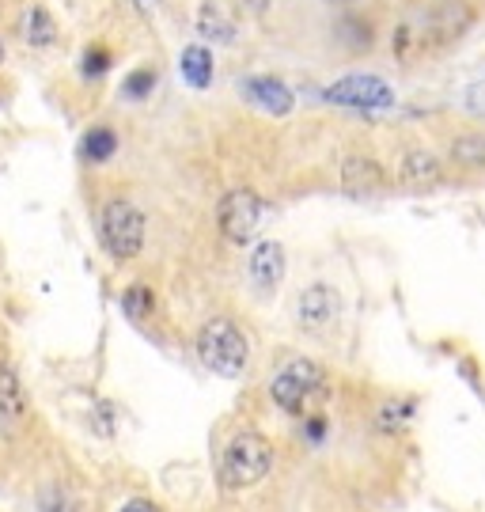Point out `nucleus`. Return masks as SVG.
I'll use <instances>...</instances> for the list:
<instances>
[{
	"label": "nucleus",
	"instance_id": "393cba45",
	"mask_svg": "<svg viewBox=\"0 0 485 512\" xmlns=\"http://www.w3.org/2000/svg\"><path fill=\"white\" fill-rule=\"evenodd\" d=\"M133 4H137V8H141V16H152V12H156V4H160V0H133Z\"/></svg>",
	"mask_w": 485,
	"mask_h": 512
},
{
	"label": "nucleus",
	"instance_id": "4468645a",
	"mask_svg": "<svg viewBox=\"0 0 485 512\" xmlns=\"http://www.w3.org/2000/svg\"><path fill=\"white\" fill-rule=\"evenodd\" d=\"M19 31H23V38H27L31 46L46 50V46H54L57 23H54V16L42 8V4H35V8H27V16H23V23H19Z\"/></svg>",
	"mask_w": 485,
	"mask_h": 512
},
{
	"label": "nucleus",
	"instance_id": "dca6fc26",
	"mask_svg": "<svg viewBox=\"0 0 485 512\" xmlns=\"http://www.w3.org/2000/svg\"><path fill=\"white\" fill-rule=\"evenodd\" d=\"M80 152H84V160H91V164L110 160V156L118 152V137H114V129H107V126L91 129L88 137H84V145H80Z\"/></svg>",
	"mask_w": 485,
	"mask_h": 512
},
{
	"label": "nucleus",
	"instance_id": "5701e85b",
	"mask_svg": "<svg viewBox=\"0 0 485 512\" xmlns=\"http://www.w3.org/2000/svg\"><path fill=\"white\" fill-rule=\"evenodd\" d=\"M118 512H163L160 505H152V501H144V497H137V501H126Z\"/></svg>",
	"mask_w": 485,
	"mask_h": 512
},
{
	"label": "nucleus",
	"instance_id": "f03ea898",
	"mask_svg": "<svg viewBox=\"0 0 485 512\" xmlns=\"http://www.w3.org/2000/svg\"><path fill=\"white\" fill-rule=\"evenodd\" d=\"M273 467V444L262 433H239V437L224 448V459H220V482L228 490H243V486H254L270 475Z\"/></svg>",
	"mask_w": 485,
	"mask_h": 512
},
{
	"label": "nucleus",
	"instance_id": "9d476101",
	"mask_svg": "<svg viewBox=\"0 0 485 512\" xmlns=\"http://www.w3.org/2000/svg\"><path fill=\"white\" fill-rule=\"evenodd\" d=\"M342 186L349 198H372L383 186V167L372 156H349L342 164Z\"/></svg>",
	"mask_w": 485,
	"mask_h": 512
},
{
	"label": "nucleus",
	"instance_id": "0eeeda50",
	"mask_svg": "<svg viewBox=\"0 0 485 512\" xmlns=\"http://www.w3.org/2000/svg\"><path fill=\"white\" fill-rule=\"evenodd\" d=\"M243 95L251 99L258 110H266V114H277V118H285L288 110H292V92H288L285 80H277V76H251V80H243Z\"/></svg>",
	"mask_w": 485,
	"mask_h": 512
},
{
	"label": "nucleus",
	"instance_id": "4be33fe9",
	"mask_svg": "<svg viewBox=\"0 0 485 512\" xmlns=\"http://www.w3.org/2000/svg\"><path fill=\"white\" fill-rule=\"evenodd\" d=\"M467 110L474 118H485V80H478V84L467 88Z\"/></svg>",
	"mask_w": 485,
	"mask_h": 512
},
{
	"label": "nucleus",
	"instance_id": "2eb2a0df",
	"mask_svg": "<svg viewBox=\"0 0 485 512\" xmlns=\"http://www.w3.org/2000/svg\"><path fill=\"white\" fill-rule=\"evenodd\" d=\"M198 31H201V38H209V42H232V38H235V19L228 16L220 4H201Z\"/></svg>",
	"mask_w": 485,
	"mask_h": 512
},
{
	"label": "nucleus",
	"instance_id": "9b49d317",
	"mask_svg": "<svg viewBox=\"0 0 485 512\" xmlns=\"http://www.w3.org/2000/svg\"><path fill=\"white\" fill-rule=\"evenodd\" d=\"M179 73L190 88L205 92V88L213 84V54H209L205 46H186L179 57Z\"/></svg>",
	"mask_w": 485,
	"mask_h": 512
},
{
	"label": "nucleus",
	"instance_id": "39448f33",
	"mask_svg": "<svg viewBox=\"0 0 485 512\" xmlns=\"http://www.w3.org/2000/svg\"><path fill=\"white\" fill-rule=\"evenodd\" d=\"M326 99L338 103V107H353V110H387L395 107V88L387 80H379V76L349 73L326 88Z\"/></svg>",
	"mask_w": 485,
	"mask_h": 512
},
{
	"label": "nucleus",
	"instance_id": "6ab92c4d",
	"mask_svg": "<svg viewBox=\"0 0 485 512\" xmlns=\"http://www.w3.org/2000/svg\"><path fill=\"white\" fill-rule=\"evenodd\" d=\"M455 160L459 164H470V167H482L485 164V137H463V141H455Z\"/></svg>",
	"mask_w": 485,
	"mask_h": 512
},
{
	"label": "nucleus",
	"instance_id": "b1692460",
	"mask_svg": "<svg viewBox=\"0 0 485 512\" xmlns=\"http://www.w3.org/2000/svg\"><path fill=\"white\" fill-rule=\"evenodd\" d=\"M323 433H326V421L323 418H311V421H307V437H311V440H323Z\"/></svg>",
	"mask_w": 485,
	"mask_h": 512
},
{
	"label": "nucleus",
	"instance_id": "20e7f679",
	"mask_svg": "<svg viewBox=\"0 0 485 512\" xmlns=\"http://www.w3.org/2000/svg\"><path fill=\"white\" fill-rule=\"evenodd\" d=\"M99 228H103V243H107V251L114 258L141 255V247H144V217H141V209H137L133 202H122V198L107 202V209H103V220H99Z\"/></svg>",
	"mask_w": 485,
	"mask_h": 512
},
{
	"label": "nucleus",
	"instance_id": "1a4fd4ad",
	"mask_svg": "<svg viewBox=\"0 0 485 512\" xmlns=\"http://www.w3.org/2000/svg\"><path fill=\"white\" fill-rule=\"evenodd\" d=\"M251 277L258 289H277L285 281V247L277 239H262L251 251Z\"/></svg>",
	"mask_w": 485,
	"mask_h": 512
},
{
	"label": "nucleus",
	"instance_id": "6e6552de",
	"mask_svg": "<svg viewBox=\"0 0 485 512\" xmlns=\"http://www.w3.org/2000/svg\"><path fill=\"white\" fill-rule=\"evenodd\" d=\"M334 315H338V293H334L330 285H311V289H304L300 300H296V319H300V327H307V330L326 327Z\"/></svg>",
	"mask_w": 485,
	"mask_h": 512
},
{
	"label": "nucleus",
	"instance_id": "7ed1b4c3",
	"mask_svg": "<svg viewBox=\"0 0 485 512\" xmlns=\"http://www.w3.org/2000/svg\"><path fill=\"white\" fill-rule=\"evenodd\" d=\"M326 387V372L315 361H292V365H285L277 376H273L270 384V395L273 403L281 406L285 414H304V406L319 395Z\"/></svg>",
	"mask_w": 485,
	"mask_h": 512
},
{
	"label": "nucleus",
	"instance_id": "423d86ee",
	"mask_svg": "<svg viewBox=\"0 0 485 512\" xmlns=\"http://www.w3.org/2000/svg\"><path fill=\"white\" fill-rule=\"evenodd\" d=\"M262 217H266V202L254 190H232V194L220 198V209H216L220 232L232 243H251Z\"/></svg>",
	"mask_w": 485,
	"mask_h": 512
},
{
	"label": "nucleus",
	"instance_id": "f3484780",
	"mask_svg": "<svg viewBox=\"0 0 485 512\" xmlns=\"http://www.w3.org/2000/svg\"><path fill=\"white\" fill-rule=\"evenodd\" d=\"M122 308H126L129 319H148L156 311V296H152L148 285H129L122 293Z\"/></svg>",
	"mask_w": 485,
	"mask_h": 512
},
{
	"label": "nucleus",
	"instance_id": "aec40b11",
	"mask_svg": "<svg viewBox=\"0 0 485 512\" xmlns=\"http://www.w3.org/2000/svg\"><path fill=\"white\" fill-rule=\"evenodd\" d=\"M80 69H84L88 80H99V76L110 69V50H103V46H88V50H84V61H80Z\"/></svg>",
	"mask_w": 485,
	"mask_h": 512
},
{
	"label": "nucleus",
	"instance_id": "a211bd4d",
	"mask_svg": "<svg viewBox=\"0 0 485 512\" xmlns=\"http://www.w3.org/2000/svg\"><path fill=\"white\" fill-rule=\"evenodd\" d=\"M152 88H156V69H137V73L126 76L122 95L126 99H144V95H152Z\"/></svg>",
	"mask_w": 485,
	"mask_h": 512
},
{
	"label": "nucleus",
	"instance_id": "412c9836",
	"mask_svg": "<svg viewBox=\"0 0 485 512\" xmlns=\"http://www.w3.org/2000/svg\"><path fill=\"white\" fill-rule=\"evenodd\" d=\"M42 512H76V505H72L69 501V494H65V490H46V494H42Z\"/></svg>",
	"mask_w": 485,
	"mask_h": 512
},
{
	"label": "nucleus",
	"instance_id": "f8f14e48",
	"mask_svg": "<svg viewBox=\"0 0 485 512\" xmlns=\"http://www.w3.org/2000/svg\"><path fill=\"white\" fill-rule=\"evenodd\" d=\"M402 183L406 186H436L440 183V160L425 152V148H414V152H406V160H402Z\"/></svg>",
	"mask_w": 485,
	"mask_h": 512
},
{
	"label": "nucleus",
	"instance_id": "a878e982",
	"mask_svg": "<svg viewBox=\"0 0 485 512\" xmlns=\"http://www.w3.org/2000/svg\"><path fill=\"white\" fill-rule=\"evenodd\" d=\"M0 61H4V46H0Z\"/></svg>",
	"mask_w": 485,
	"mask_h": 512
},
{
	"label": "nucleus",
	"instance_id": "f257e3e1",
	"mask_svg": "<svg viewBox=\"0 0 485 512\" xmlns=\"http://www.w3.org/2000/svg\"><path fill=\"white\" fill-rule=\"evenodd\" d=\"M198 357L209 372L235 380V376L247 372L251 346H247V334L235 327L232 319H209L198 330Z\"/></svg>",
	"mask_w": 485,
	"mask_h": 512
},
{
	"label": "nucleus",
	"instance_id": "ddd939ff",
	"mask_svg": "<svg viewBox=\"0 0 485 512\" xmlns=\"http://www.w3.org/2000/svg\"><path fill=\"white\" fill-rule=\"evenodd\" d=\"M27 414V399H23V387H19L16 372L8 365H0V425H12Z\"/></svg>",
	"mask_w": 485,
	"mask_h": 512
}]
</instances>
